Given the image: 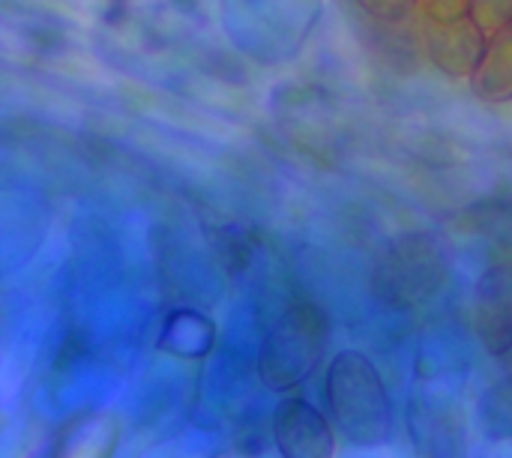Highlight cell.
Segmentation results:
<instances>
[{"mask_svg":"<svg viewBox=\"0 0 512 458\" xmlns=\"http://www.w3.org/2000/svg\"><path fill=\"white\" fill-rule=\"evenodd\" d=\"M330 405L342 432L351 441L375 444L390 432L387 390L381 387L375 369L360 354H345L330 372Z\"/></svg>","mask_w":512,"mask_h":458,"instance_id":"cell-1","label":"cell"},{"mask_svg":"<svg viewBox=\"0 0 512 458\" xmlns=\"http://www.w3.org/2000/svg\"><path fill=\"white\" fill-rule=\"evenodd\" d=\"M273 432L285 458H333V432L327 420L303 399L279 405Z\"/></svg>","mask_w":512,"mask_h":458,"instance_id":"cell-2","label":"cell"},{"mask_svg":"<svg viewBox=\"0 0 512 458\" xmlns=\"http://www.w3.org/2000/svg\"><path fill=\"white\" fill-rule=\"evenodd\" d=\"M426 45H429V57L444 72L474 75L489 42L483 36V27L468 15L459 21H429L426 24Z\"/></svg>","mask_w":512,"mask_h":458,"instance_id":"cell-3","label":"cell"},{"mask_svg":"<svg viewBox=\"0 0 512 458\" xmlns=\"http://www.w3.org/2000/svg\"><path fill=\"white\" fill-rule=\"evenodd\" d=\"M477 327L486 348L501 357L512 348V273L495 270L483 279L477 294Z\"/></svg>","mask_w":512,"mask_h":458,"instance_id":"cell-4","label":"cell"},{"mask_svg":"<svg viewBox=\"0 0 512 458\" xmlns=\"http://www.w3.org/2000/svg\"><path fill=\"white\" fill-rule=\"evenodd\" d=\"M474 90L483 99H512V24L498 30L474 72Z\"/></svg>","mask_w":512,"mask_h":458,"instance_id":"cell-5","label":"cell"},{"mask_svg":"<svg viewBox=\"0 0 512 458\" xmlns=\"http://www.w3.org/2000/svg\"><path fill=\"white\" fill-rule=\"evenodd\" d=\"M471 18L483 30H504L512 24V0H471Z\"/></svg>","mask_w":512,"mask_h":458,"instance_id":"cell-6","label":"cell"},{"mask_svg":"<svg viewBox=\"0 0 512 458\" xmlns=\"http://www.w3.org/2000/svg\"><path fill=\"white\" fill-rule=\"evenodd\" d=\"M357 6L384 21H405L414 9V0H357Z\"/></svg>","mask_w":512,"mask_h":458,"instance_id":"cell-7","label":"cell"},{"mask_svg":"<svg viewBox=\"0 0 512 458\" xmlns=\"http://www.w3.org/2000/svg\"><path fill=\"white\" fill-rule=\"evenodd\" d=\"M429 21H459L471 15V0H423Z\"/></svg>","mask_w":512,"mask_h":458,"instance_id":"cell-8","label":"cell"}]
</instances>
